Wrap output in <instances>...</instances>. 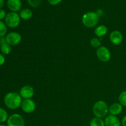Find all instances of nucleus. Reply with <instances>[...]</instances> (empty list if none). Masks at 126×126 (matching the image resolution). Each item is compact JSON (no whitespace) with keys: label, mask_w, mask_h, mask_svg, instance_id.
I'll return each instance as SVG.
<instances>
[{"label":"nucleus","mask_w":126,"mask_h":126,"mask_svg":"<svg viewBox=\"0 0 126 126\" xmlns=\"http://www.w3.org/2000/svg\"><path fill=\"white\" fill-rule=\"evenodd\" d=\"M20 95L16 92H9L5 95L4 102L7 108L11 110L18 109L21 107L22 100Z\"/></svg>","instance_id":"f257e3e1"},{"label":"nucleus","mask_w":126,"mask_h":126,"mask_svg":"<svg viewBox=\"0 0 126 126\" xmlns=\"http://www.w3.org/2000/svg\"><path fill=\"white\" fill-rule=\"evenodd\" d=\"M99 21V16L96 12H88L83 15L82 22L85 27L87 28H93L97 25Z\"/></svg>","instance_id":"f03ea898"},{"label":"nucleus","mask_w":126,"mask_h":126,"mask_svg":"<svg viewBox=\"0 0 126 126\" xmlns=\"http://www.w3.org/2000/svg\"><path fill=\"white\" fill-rule=\"evenodd\" d=\"M109 111V108L105 102L103 100H99L95 102L93 107V113L95 117L99 118H103L107 116Z\"/></svg>","instance_id":"7ed1b4c3"},{"label":"nucleus","mask_w":126,"mask_h":126,"mask_svg":"<svg viewBox=\"0 0 126 126\" xmlns=\"http://www.w3.org/2000/svg\"><path fill=\"white\" fill-rule=\"evenodd\" d=\"M4 20L7 27L14 28L19 25L20 23V17L17 12H11L7 14Z\"/></svg>","instance_id":"20e7f679"},{"label":"nucleus","mask_w":126,"mask_h":126,"mask_svg":"<svg viewBox=\"0 0 126 126\" xmlns=\"http://www.w3.org/2000/svg\"><path fill=\"white\" fill-rule=\"evenodd\" d=\"M96 55L100 61L107 62L111 59V52L109 49L105 46H100L97 49Z\"/></svg>","instance_id":"39448f33"},{"label":"nucleus","mask_w":126,"mask_h":126,"mask_svg":"<svg viewBox=\"0 0 126 126\" xmlns=\"http://www.w3.org/2000/svg\"><path fill=\"white\" fill-rule=\"evenodd\" d=\"M25 124L24 119L18 114H12L7 121V126H25Z\"/></svg>","instance_id":"423d86ee"},{"label":"nucleus","mask_w":126,"mask_h":126,"mask_svg":"<svg viewBox=\"0 0 126 126\" xmlns=\"http://www.w3.org/2000/svg\"><path fill=\"white\" fill-rule=\"evenodd\" d=\"M6 43L10 46H16L20 43L22 36L17 32H12L7 34L5 37Z\"/></svg>","instance_id":"0eeeda50"},{"label":"nucleus","mask_w":126,"mask_h":126,"mask_svg":"<svg viewBox=\"0 0 126 126\" xmlns=\"http://www.w3.org/2000/svg\"><path fill=\"white\" fill-rule=\"evenodd\" d=\"M21 108L26 113H33L36 109L35 102L31 98L24 99L21 104Z\"/></svg>","instance_id":"6e6552de"},{"label":"nucleus","mask_w":126,"mask_h":126,"mask_svg":"<svg viewBox=\"0 0 126 126\" xmlns=\"http://www.w3.org/2000/svg\"><path fill=\"white\" fill-rule=\"evenodd\" d=\"M19 94L23 99H29L33 97L34 94V90L31 86H25L20 90Z\"/></svg>","instance_id":"1a4fd4ad"},{"label":"nucleus","mask_w":126,"mask_h":126,"mask_svg":"<svg viewBox=\"0 0 126 126\" xmlns=\"http://www.w3.org/2000/svg\"><path fill=\"white\" fill-rule=\"evenodd\" d=\"M110 39L112 44L114 45H119L123 41V35L119 31L114 30L110 34Z\"/></svg>","instance_id":"9d476101"},{"label":"nucleus","mask_w":126,"mask_h":126,"mask_svg":"<svg viewBox=\"0 0 126 126\" xmlns=\"http://www.w3.org/2000/svg\"><path fill=\"white\" fill-rule=\"evenodd\" d=\"M7 8L11 12H17L20 11L22 7V2L21 0H7Z\"/></svg>","instance_id":"9b49d317"},{"label":"nucleus","mask_w":126,"mask_h":126,"mask_svg":"<svg viewBox=\"0 0 126 126\" xmlns=\"http://www.w3.org/2000/svg\"><path fill=\"white\" fill-rule=\"evenodd\" d=\"M105 126H121V122L116 116L110 115L108 116L105 119Z\"/></svg>","instance_id":"f8f14e48"},{"label":"nucleus","mask_w":126,"mask_h":126,"mask_svg":"<svg viewBox=\"0 0 126 126\" xmlns=\"http://www.w3.org/2000/svg\"><path fill=\"white\" fill-rule=\"evenodd\" d=\"M123 111V106L119 103H114L109 107V112L110 114L114 116L118 115Z\"/></svg>","instance_id":"ddd939ff"},{"label":"nucleus","mask_w":126,"mask_h":126,"mask_svg":"<svg viewBox=\"0 0 126 126\" xmlns=\"http://www.w3.org/2000/svg\"><path fill=\"white\" fill-rule=\"evenodd\" d=\"M19 16L20 18H22L25 20L30 19L33 16V12L30 9L28 8H25L20 11Z\"/></svg>","instance_id":"4468645a"},{"label":"nucleus","mask_w":126,"mask_h":126,"mask_svg":"<svg viewBox=\"0 0 126 126\" xmlns=\"http://www.w3.org/2000/svg\"><path fill=\"white\" fill-rule=\"evenodd\" d=\"M108 27L104 25L98 26L95 30V34L97 36L102 37L106 35L108 33Z\"/></svg>","instance_id":"2eb2a0df"},{"label":"nucleus","mask_w":126,"mask_h":126,"mask_svg":"<svg viewBox=\"0 0 126 126\" xmlns=\"http://www.w3.org/2000/svg\"><path fill=\"white\" fill-rule=\"evenodd\" d=\"M90 126H105V121H103L102 118L95 117L91 119L90 122Z\"/></svg>","instance_id":"dca6fc26"},{"label":"nucleus","mask_w":126,"mask_h":126,"mask_svg":"<svg viewBox=\"0 0 126 126\" xmlns=\"http://www.w3.org/2000/svg\"><path fill=\"white\" fill-rule=\"evenodd\" d=\"M0 50H1V54L3 55H8L11 52V50H12L11 46L7 44V43H5L0 46Z\"/></svg>","instance_id":"f3484780"},{"label":"nucleus","mask_w":126,"mask_h":126,"mask_svg":"<svg viewBox=\"0 0 126 126\" xmlns=\"http://www.w3.org/2000/svg\"><path fill=\"white\" fill-rule=\"evenodd\" d=\"M8 114L3 108L0 107V123H4L8 119Z\"/></svg>","instance_id":"a211bd4d"},{"label":"nucleus","mask_w":126,"mask_h":126,"mask_svg":"<svg viewBox=\"0 0 126 126\" xmlns=\"http://www.w3.org/2000/svg\"><path fill=\"white\" fill-rule=\"evenodd\" d=\"M7 32V25L2 21L0 20V38L4 37Z\"/></svg>","instance_id":"6ab92c4d"},{"label":"nucleus","mask_w":126,"mask_h":126,"mask_svg":"<svg viewBox=\"0 0 126 126\" xmlns=\"http://www.w3.org/2000/svg\"><path fill=\"white\" fill-rule=\"evenodd\" d=\"M119 102L123 107H126V91H123L120 93L119 95Z\"/></svg>","instance_id":"aec40b11"},{"label":"nucleus","mask_w":126,"mask_h":126,"mask_svg":"<svg viewBox=\"0 0 126 126\" xmlns=\"http://www.w3.org/2000/svg\"><path fill=\"white\" fill-rule=\"evenodd\" d=\"M90 43H91V46L95 48H98L101 46L100 41L99 39H98L97 38H92L91 41H90Z\"/></svg>","instance_id":"412c9836"},{"label":"nucleus","mask_w":126,"mask_h":126,"mask_svg":"<svg viewBox=\"0 0 126 126\" xmlns=\"http://www.w3.org/2000/svg\"><path fill=\"white\" fill-rule=\"evenodd\" d=\"M42 1L43 0H27L30 6L34 8L39 7L41 4Z\"/></svg>","instance_id":"4be33fe9"},{"label":"nucleus","mask_w":126,"mask_h":126,"mask_svg":"<svg viewBox=\"0 0 126 126\" xmlns=\"http://www.w3.org/2000/svg\"><path fill=\"white\" fill-rule=\"evenodd\" d=\"M62 0H47V2L52 6H56L62 2Z\"/></svg>","instance_id":"5701e85b"},{"label":"nucleus","mask_w":126,"mask_h":126,"mask_svg":"<svg viewBox=\"0 0 126 126\" xmlns=\"http://www.w3.org/2000/svg\"><path fill=\"white\" fill-rule=\"evenodd\" d=\"M6 15L7 14H6V11L4 9H0V20L2 21V20L5 19Z\"/></svg>","instance_id":"b1692460"},{"label":"nucleus","mask_w":126,"mask_h":126,"mask_svg":"<svg viewBox=\"0 0 126 126\" xmlns=\"http://www.w3.org/2000/svg\"><path fill=\"white\" fill-rule=\"evenodd\" d=\"M5 62V57L3 54L0 53V66L3 65Z\"/></svg>","instance_id":"393cba45"},{"label":"nucleus","mask_w":126,"mask_h":126,"mask_svg":"<svg viewBox=\"0 0 126 126\" xmlns=\"http://www.w3.org/2000/svg\"><path fill=\"white\" fill-rule=\"evenodd\" d=\"M6 43V38H4V37H1L0 38V46L2 44H5Z\"/></svg>","instance_id":"a878e982"},{"label":"nucleus","mask_w":126,"mask_h":126,"mask_svg":"<svg viewBox=\"0 0 126 126\" xmlns=\"http://www.w3.org/2000/svg\"><path fill=\"white\" fill-rule=\"evenodd\" d=\"M121 124L123 126H126V115L123 117V119H122Z\"/></svg>","instance_id":"bb28decb"},{"label":"nucleus","mask_w":126,"mask_h":126,"mask_svg":"<svg viewBox=\"0 0 126 126\" xmlns=\"http://www.w3.org/2000/svg\"><path fill=\"white\" fill-rule=\"evenodd\" d=\"M4 4V0H0V9L2 8Z\"/></svg>","instance_id":"cd10ccee"},{"label":"nucleus","mask_w":126,"mask_h":126,"mask_svg":"<svg viewBox=\"0 0 126 126\" xmlns=\"http://www.w3.org/2000/svg\"><path fill=\"white\" fill-rule=\"evenodd\" d=\"M0 126H6L3 125V124H0Z\"/></svg>","instance_id":"c85d7f7f"},{"label":"nucleus","mask_w":126,"mask_h":126,"mask_svg":"<svg viewBox=\"0 0 126 126\" xmlns=\"http://www.w3.org/2000/svg\"><path fill=\"white\" fill-rule=\"evenodd\" d=\"M59 126V125H58V126Z\"/></svg>","instance_id":"c756f323"}]
</instances>
